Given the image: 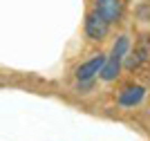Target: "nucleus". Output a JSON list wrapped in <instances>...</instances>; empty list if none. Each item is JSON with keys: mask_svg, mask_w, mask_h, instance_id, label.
<instances>
[{"mask_svg": "<svg viewBox=\"0 0 150 141\" xmlns=\"http://www.w3.org/2000/svg\"><path fill=\"white\" fill-rule=\"evenodd\" d=\"M144 96H146V87L132 83V85H125L119 92V98H117V101H119V105H123V108H134V105H139L144 101Z\"/></svg>", "mask_w": 150, "mask_h": 141, "instance_id": "6", "label": "nucleus"}, {"mask_svg": "<svg viewBox=\"0 0 150 141\" xmlns=\"http://www.w3.org/2000/svg\"><path fill=\"white\" fill-rule=\"evenodd\" d=\"M146 61H150V34H144V36L137 40L134 47L128 49V54L123 56V67L134 72V69L141 67Z\"/></svg>", "mask_w": 150, "mask_h": 141, "instance_id": "2", "label": "nucleus"}, {"mask_svg": "<svg viewBox=\"0 0 150 141\" xmlns=\"http://www.w3.org/2000/svg\"><path fill=\"white\" fill-rule=\"evenodd\" d=\"M85 34H88L90 40H103L110 34V23H105L99 13L92 11L85 16Z\"/></svg>", "mask_w": 150, "mask_h": 141, "instance_id": "4", "label": "nucleus"}, {"mask_svg": "<svg viewBox=\"0 0 150 141\" xmlns=\"http://www.w3.org/2000/svg\"><path fill=\"white\" fill-rule=\"evenodd\" d=\"M125 2L123 0H94V13H99L105 23H119L123 18Z\"/></svg>", "mask_w": 150, "mask_h": 141, "instance_id": "3", "label": "nucleus"}, {"mask_svg": "<svg viewBox=\"0 0 150 141\" xmlns=\"http://www.w3.org/2000/svg\"><path fill=\"white\" fill-rule=\"evenodd\" d=\"M128 49H130V38H128V36H119V38H117V43L112 45L110 56L105 58V63H103V67H101V72H99L101 81L112 83V81L119 79L121 69H123V56L128 54Z\"/></svg>", "mask_w": 150, "mask_h": 141, "instance_id": "1", "label": "nucleus"}, {"mask_svg": "<svg viewBox=\"0 0 150 141\" xmlns=\"http://www.w3.org/2000/svg\"><path fill=\"white\" fill-rule=\"evenodd\" d=\"M103 63H105V54H94L90 61L81 63L79 67L74 69V76L76 81H88V79H96L103 67Z\"/></svg>", "mask_w": 150, "mask_h": 141, "instance_id": "5", "label": "nucleus"}, {"mask_svg": "<svg viewBox=\"0 0 150 141\" xmlns=\"http://www.w3.org/2000/svg\"><path fill=\"white\" fill-rule=\"evenodd\" d=\"M94 87V79H88V81H79L76 83V92L79 94H88L90 90Z\"/></svg>", "mask_w": 150, "mask_h": 141, "instance_id": "7", "label": "nucleus"}]
</instances>
